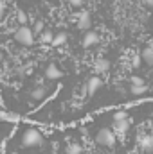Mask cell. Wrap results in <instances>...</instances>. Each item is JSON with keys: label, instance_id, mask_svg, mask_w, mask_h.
<instances>
[{"label": "cell", "instance_id": "obj_1", "mask_svg": "<svg viewBox=\"0 0 153 154\" xmlns=\"http://www.w3.org/2000/svg\"><path fill=\"white\" fill-rule=\"evenodd\" d=\"M41 143H43V134L34 127H29L22 136V145L27 147V149L29 147H40Z\"/></svg>", "mask_w": 153, "mask_h": 154}, {"label": "cell", "instance_id": "obj_2", "mask_svg": "<svg viewBox=\"0 0 153 154\" xmlns=\"http://www.w3.org/2000/svg\"><path fill=\"white\" fill-rule=\"evenodd\" d=\"M15 41H18L24 47H31L34 43V32H33V29H29L27 25H20L15 31Z\"/></svg>", "mask_w": 153, "mask_h": 154}, {"label": "cell", "instance_id": "obj_3", "mask_svg": "<svg viewBox=\"0 0 153 154\" xmlns=\"http://www.w3.org/2000/svg\"><path fill=\"white\" fill-rule=\"evenodd\" d=\"M96 142H97L99 145H105V147H114V145H115L114 131H112V129H108V127L101 129V131L96 134Z\"/></svg>", "mask_w": 153, "mask_h": 154}, {"label": "cell", "instance_id": "obj_4", "mask_svg": "<svg viewBox=\"0 0 153 154\" xmlns=\"http://www.w3.org/2000/svg\"><path fill=\"white\" fill-rule=\"evenodd\" d=\"M90 25H92L90 13H86V11L79 13V16H77V29H81V31H88Z\"/></svg>", "mask_w": 153, "mask_h": 154}, {"label": "cell", "instance_id": "obj_5", "mask_svg": "<svg viewBox=\"0 0 153 154\" xmlns=\"http://www.w3.org/2000/svg\"><path fill=\"white\" fill-rule=\"evenodd\" d=\"M97 43H99V34L94 32V31H86V34L83 36V47L85 48H90V47H94Z\"/></svg>", "mask_w": 153, "mask_h": 154}, {"label": "cell", "instance_id": "obj_6", "mask_svg": "<svg viewBox=\"0 0 153 154\" xmlns=\"http://www.w3.org/2000/svg\"><path fill=\"white\" fill-rule=\"evenodd\" d=\"M85 88H86V95H94L99 88H101V79L99 77H90L88 81H86V84H85Z\"/></svg>", "mask_w": 153, "mask_h": 154}, {"label": "cell", "instance_id": "obj_7", "mask_svg": "<svg viewBox=\"0 0 153 154\" xmlns=\"http://www.w3.org/2000/svg\"><path fill=\"white\" fill-rule=\"evenodd\" d=\"M45 77L50 79V81H58V79L63 77V72H61L56 65H49V66L45 68Z\"/></svg>", "mask_w": 153, "mask_h": 154}, {"label": "cell", "instance_id": "obj_8", "mask_svg": "<svg viewBox=\"0 0 153 154\" xmlns=\"http://www.w3.org/2000/svg\"><path fill=\"white\" fill-rule=\"evenodd\" d=\"M130 124H132V120H128V118H124V120H117V122H114V127L115 133H119V134H124L128 129H130Z\"/></svg>", "mask_w": 153, "mask_h": 154}, {"label": "cell", "instance_id": "obj_9", "mask_svg": "<svg viewBox=\"0 0 153 154\" xmlns=\"http://www.w3.org/2000/svg\"><path fill=\"white\" fill-rule=\"evenodd\" d=\"M141 149L144 151V152H153V136H144L142 140H141Z\"/></svg>", "mask_w": 153, "mask_h": 154}, {"label": "cell", "instance_id": "obj_10", "mask_svg": "<svg viewBox=\"0 0 153 154\" xmlns=\"http://www.w3.org/2000/svg\"><path fill=\"white\" fill-rule=\"evenodd\" d=\"M141 57H142V61H144L146 65H150V66H153V47H146V48L142 50Z\"/></svg>", "mask_w": 153, "mask_h": 154}, {"label": "cell", "instance_id": "obj_11", "mask_svg": "<svg viewBox=\"0 0 153 154\" xmlns=\"http://www.w3.org/2000/svg\"><path fill=\"white\" fill-rule=\"evenodd\" d=\"M94 68H96V72L105 74V72H108V70H110V61H108V59H97Z\"/></svg>", "mask_w": 153, "mask_h": 154}, {"label": "cell", "instance_id": "obj_12", "mask_svg": "<svg viewBox=\"0 0 153 154\" xmlns=\"http://www.w3.org/2000/svg\"><path fill=\"white\" fill-rule=\"evenodd\" d=\"M47 97V90L43 88V86H38V88H34L33 90V93H31V99H34V100H43Z\"/></svg>", "mask_w": 153, "mask_h": 154}, {"label": "cell", "instance_id": "obj_13", "mask_svg": "<svg viewBox=\"0 0 153 154\" xmlns=\"http://www.w3.org/2000/svg\"><path fill=\"white\" fill-rule=\"evenodd\" d=\"M65 43H67V34H65V32H58V34L52 36V43H50V45L61 47V45H65Z\"/></svg>", "mask_w": 153, "mask_h": 154}, {"label": "cell", "instance_id": "obj_14", "mask_svg": "<svg viewBox=\"0 0 153 154\" xmlns=\"http://www.w3.org/2000/svg\"><path fill=\"white\" fill-rule=\"evenodd\" d=\"M81 152H83V147L79 143H76V142L69 143L67 149H65V154H81Z\"/></svg>", "mask_w": 153, "mask_h": 154}, {"label": "cell", "instance_id": "obj_15", "mask_svg": "<svg viewBox=\"0 0 153 154\" xmlns=\"http://www.w3.org/2000/svg\"><path fill=\"white\" fill-rule=\"evenodd\" d=\"M52 36H54V34H52L50 31H41V32H40V41L45 43V45H49V43H52Z\"/></svg>", "mask_w": 153, "mask_h": 154}, {"label": "cell", "instance_id": "obj_16", "mask_svg": "<svg viewBox=\"0 0 153 154\" xmlns=\"http://www.w3.org/2000/svg\"><path fill=\"white\" fill-rule=\"evenodd\" d=\"M146 90H148V86H146V84H141V86H132V88H130L132 95H142Z\"/></svg>", "mask_w": 153, "mask_h": 154}, {"label": "cell", "instance_id": "obj_17", "mask_svg": "<svg viewBox=\"0 0 153 154\" xmlns=\"http://www.w3.org/2000/svg\"><path fill=\"white\" fill-rule=\"evenodd\" d=\"M124 118H128V113L126 111H115L114 113V122H117V120H124Z\"/></svg>", "mask_w": 153, "mask_h": 154}, {"label": "cell", "instance_id": "obj_18", "mask_svg": "<svg viewBox=\"0 0 153 154\" xmlns=\"http://www.w3.org/2000/svg\"><path fill=\"white\" fill-rule=\"evenodd\" d=\"M130 82H132V86H141V84H144V79L133 75V77H130Z\"/></svg>", "mask_w": 153, "mask_h": 154}, {"label": "cell", "instance_id": "obj_19", "mask_svg": "<svg viewBox=\"0 0 153 154\" xmlns=\"http://www.w3.org/2000/svg\"><path fill=\"white\" fill-rule=\"evenodd\" d=\"M18 22H20V25H25V23H27V14H25L24 11L18 13Z\"/></svg>", "mask_w": 153, "mask_h": 154}, {"label": "cell", "instance_id": "obj_20", "mask_svg": "<svg viewBox=\"0 0 153 154\" xmlns=\"http://www.w3.org/2000/svg\"><path fill=\"white\" fill-rule=\"evenodd\" d=\"M41 31H43V22H36V23H34V29H33V32H41Z\"/></svg>", "mask_w": 153, "mask_h": 154}, {"label": "cell", "instance_id": "obj_21", "mask_svg": "<svg viewBox=\"0 0 153 154\" xmlns=\"http://www.w3.org/2000/svg\"><path fill=\"white\" fill-rule=\"evenodd\" d=\"M141 63H142V57H141V56H135V57H133V68H139Z\"/></svg>", "mask_w": 153, "mask_h": 154}, {"label": "cell", "instance_id": "obj_22", "mask_svg": "<svg viewBox=\"0 0 153 154\" xmlns=\"http://www.w3.org/2000/svg\"><path fill=\"white\" fill-rule=\"evenodd\" d=\"M67 2H69L70 5H74V7H77V5H81V2H83V0H67Z\"/></svg>", "mask_w": 153, "mask_h": 154}, {"label": "cell", "instance_id": "obj_23", "mask_svg": "<svg viewBox=\"0 0 153 154\" xmlns=\"http://www.w3.org/2000/svg\"><path fill=\"white\" fill-rule=\"evenodd\" d=\"M4 11H5V5H4V4H2V2H0V18H2V16H4Z\"/></svg>", "mask_w": 153, "mask_h": 154}, {"label": "cell", "instance_id": "obj_24", "mask_svg": "<svg viewBox=\"0 0 153 154\" xmlns=\"http://www.w3.org/2000/svg\"><path fill=\"white\" fill-rule=\"evenodd\" d=\"M144 4H146V5H150V7H153V0H144Z\"/></svg>", "mask_w": 153, "mask_h": 154}, {"label": "cell", "instance_id": "obj_25", "mask_svg": "<svg viewBox=\"0 0 153 154\" xmlns=\"http://www.w3.org/2000/svg\"><path fill=\"white\" fill-rule=\"evenodd\" d=\"M0 2H2V4H4V5H5V4H11V2H13V0H0Z\"/></svg>", "mask_w": 153, "mask_h": 154}, {"label": "cell", "instance_id": "obj_26", "mask_svg": "<svg viewBox=\"0 0 153 154\" xmlns=\"http://www.w3.org/2000/svg\"><path fill=\"white\" fill-rule=\"evenodd\" d=\"M2 59H4V54H2V50H0V63H2Z\"/></svg>", "mask_w": 153, "mask_h": 154}]
</instances>
